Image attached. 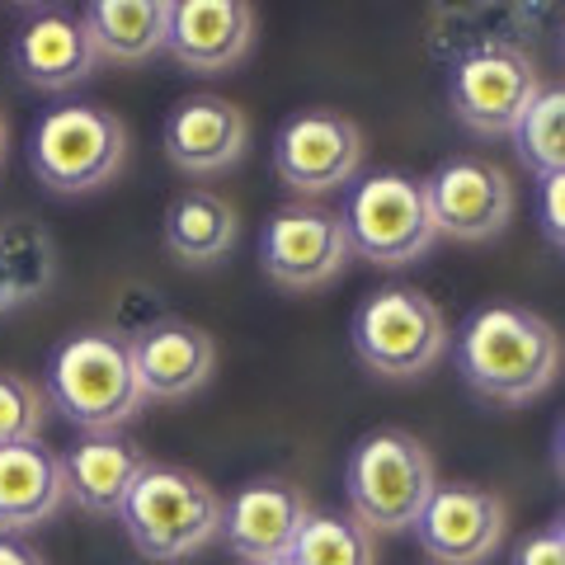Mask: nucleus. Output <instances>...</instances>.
<instances>
[{
  "mask_svg": "<svg viewBox=\"0 0 565 565\" xmlns=\"http://www.w3.org/2000/svg\"><path fill=\"white\" fill-rule=\"evenodd\" d=\"M363 166V128L349 114L302 109L292 114L274 137V170L278 180L316 199L330 189H349Z\"/></svg>",
  "mask_w": 565,
  "mask_h": 565,
  "instance_id": "10",
  "label": "nucleus"
},
{
  "mask_svg": "<svg viewBox=\"0 0 565 565\" xmlns=\"http://www.w3.org/2000/svg\"><path fill=\"white\" fill-rule=\"evenodd\" d=\"M236 232H241L236 207L212 189L174 193L166 207V222H161L166 250L184 264H217L236 245Z\"/></svg>",
  "mask_w": 565,
  "mask_h": 565,
  "instance_id": "21",
  "label": "nucleus"
},
{
  "mask_svg": "<svg viewBox=\"0 0 565 565\" xmlns=\"http://www.w3.org/2000/svg\"><path fill=\"white\" fill-rule=\"evenodd\" d=\"M561 193H565V170L542 174V222L552 245H561Z\"/></svg>",
  "mask_w": 565,
  "mask_h": 565,
  "instance_id": "27",
  "label": "nucleus"
},
{
  "mask_svg": "<svg viewBox=\"0 0 565 565\" xmlns=\"http://www.w3.org/2000/svg\"><path fill=\"white\" fill-rule=\"evenodd\" d=\"M542 71L519 43L509 39H481L452 62L448 99L462 128L481 137H504L542 90Z\"/></svg>",
  "mask_w": 565,
  "mask_h": 565,
  "instance_id": "8",
  "label": "nucleus"
},
{
  "mask_svg": "<svg viewBox=\"0 0 565 565\" xmlns=\"http://www.w3.org/2000/svg\"><path fill=\"white\" fill-rule=\"evenodd\" d=\"M434 457L405 429H373L359 438L344 462V494L349 514L367 533H401L419 519L424 500L434 494Z\"/></svg>",
  "mask_w": 565,
  "mask_h": 565,
  "instance_id": "4",
  "label": "nucleus"
},
{
  "mask_svg": "<svg viewBox=\"0 0 565 565\" xmlns=\"http://www.w3.org/2000/svg\"><path fill=\"white\" fill-rule=\"evenodd\" d=\"M509 565H565V533H561V519H552L537 533H527L514 546V561Z\"/></svg>",
  "mask_w": 565,
  "mask_h": 565,
  "instance_id": "26",
  "label": "nucleus"
},
{
  "mask_svg": "<svg viewBox=\"0 0 565 565\" xmlns=\"http://www.w3.org/2000/svg\"><path fill=\"white\" fill-rule=\"evenodd\" d=\"M147 448L128 438L122 429L109 434H81L62 452L66 471V500H76L85 514H118L122 500L141 471H147Z\"/></svg>",
  "mask_w": 565,
  "mask_h": 565,
  "instance_id": "18",
  "label": "nucleus"
},
{
  "mask_svg": "<svg viewBox=\"0 0 565 565\" xmlns=\"http://www.w3.org/2000/svg\"><path fill=\"white\" fill-rule=\"evenodd\" d=\"M504 523L509 509L500 494L452 481V486H434L411 527L419 533L424 556H434L438 565H481L500 552Z\"/></svg>",
  "mask_w": 565,
  "mask_h": 565,
  "instance_id": "12",
  "label": "nucleus"
},
{
  "mask_svg": "<svg viewBox=\"0 0 565 565\" xmlns=\"http://www.w3.org/2000/svg\"><path fill=\"white\" fill-rule=\"evenodd\" d=\"M340 222L349 250L363 255L367 264H382V269L415 264L438 241L424 180L405 170H373L363 180H353L344 193Z\"/></svg>",
  "mask_w": 565,
  "mask_h": 565,
  "instance_id": "5",
  "label": "nucleus"
},
{
  "mask_svg": "<svg viewBox=\"0 0 565 565\" xmlns=\"http://www.w3.org/2000/svg\"><path fill=\"white\" fill-rule=\"evenodd\" d=\"M292 565H377V537L353 514H316L292 542Z\"/></svg>",
  "mask_w": 565,
  "mask_h": 565,
  "instance_id": "23",
  "label": "nucleus"
},
{
  "mask_svg": "<svg viewBox=\"0 0 565 565\" xmlns=\"http://www.w3.org/2000/svg\"><path fill=\"white\" fill-rule=\"evenodd\" d=\"M0 565H47V556L33 546L29 537H14V533H0Z\"/></svg>",
  "mask_w": 565,
  "mask_h": 565,
  "instance_id": "28",
  "label": "nucleus"
},
{
  "mask_svg": "<svg viewBox=\"0 0 565 565\" xmlns=\"http://www.w3.org/2000/svg\"><path fill=\"white\" fill-rule=\"evenodd\" d=\"M457 367L471 392H481L494 405H523L542 396L561 373V334L546 316L490 302L467 316L457 334Z\"/></svg>",
  "mask_w": 565,
  "mask_h": 565,
  "instance_id": "1",
  "label": "nucleus"
},
{
  "mask_svg": "<svg viewBox=\"0 0 565 565\" xmlns=\"http://www.w3.org/2000/svg\"><path fill=\"white\" fill-rule=\"evenodd\" d=\"M448 349V321L438 302L419 288H377L353 311V353L377 377L411 382L429 373L438 353Z\"/></svg>",
  "mask_w": 565,
  "mask_h": 565,
  "instance_id": "7",
  "label": "nucleus"
},
{
  "mask_svg": "<svg viewBox=\"0 0 565 565\" xmlns=\"http://www.w3.org/2000/svg\"><path fill=\"white\" fill-rule=\"evenodd\" d=\"M128 349H132V367H137V382H141V396L147 401H184L199 392L212 377V367H217L212 334L203 326L174 321V316L128 334Z\"/></svg>",
  "mask_w": 565,
  "mask_h": 565,
  "instance_id": "14",
  "label": "nucleus"
},
{
  "mask_svg": "<svg viewBox=\"0 0 565 565\" xmlns=\"http://www.w3.org/2000/svg\"><path fill=\"white\" fill-rule=\"evenodd\" d=\"M47 405L66 415L81 434L122 429L147 396H141L132 349L122 330H81L57 344L47 363Z\"/></svg>",
  "mask_w": 565,
  "mask_h": 565,
  "instance_id": "2",
  "label": "nucleus"
},
{
  "mask_svg": "<svg viewBox=\"0 0 565 565\" xmlns=\"http://www.w3.org/2000/svg\"><path fill=\"white\" fill-rule=\"evenodd\" d=\"M514 147L523 156V166L533 174H556L565 170V90L556 81H546L533 95V104L514 122Z\"/></svg>",
  "mask_w": 565,
  "mask_h": 565,
  "instance_id": "24",
  "label": "nucleus"
},
{
  "mask_svg": "<svg viewBox=\"0 0 565 565\" xmlns=\"http://www.w3.org/2000/svg\"><path fill=\"white\" fill-rule=\"evenodd\" d=\"M43 424H47L43 386L20 373H0V448L43 438Z\"/></svg>",
  "mask_w": 565,
  "mask_h": 565,
  "instance_id": "25",
  "label": "nucleus"
},
{
  "mask_svg": "<svg viewBox=\"0 0 565 565\" xmlns=\"http://www.w3.org/2000/svg\"><path fill=\"white\" fill-rule=\"evenodd\" d=\"M66 504V471L62 452H52L43 438L0 448V533L24 537L43 527Z\"/></svg>",
  "mask_w": 565,
  "mask_h": 565,
  "instance_id": "19",
  "label": "nucleus"
},
{
  "mask_svg": "<svg viewBox=\"0 0 565 565\" xmlns=\"http://www.w3.org/2000/svg\"><path fill=\"white\" fill-rule=\"evenodd\" d=\"M250 565H292V556H274V561H250Z\"/></svg>",
  "mask_w": 565,
  "mask_h": 565,
  "instance_id": "30",
  "label": "nucleus"
},
{
  "mask_svg": "<svg viewBox=\"0 0 565 565\" xmlns=\"http://www.w3.org/2000/svg\"><path fill=\"white\" fill-rule=\"evenodd\" d=\"M255 43V10L245 0H174L166 14V47L189 71H226Z\"/></svg>",
  "mask_w": 565,
  "mask_h": 565,
  "instance_id": "16",
  "label": "nucleus"
},
{
  "mask_svg": "<svg viewBox=\"0 0 565 565\" xmlns=\"http://www.w3.org/2000/svg\"><path fill=\"white\" fill-rule=\"evenodd\" d=\"M52 264H57V250L39 222H0V297L6 307H24L47 292Z\"/></svg>",
  "mask_w": 565,
  "mask_h": 565,
  "instance_id": "22",
  "label": "nucleus"
},
{
  "mask_svg": "<svg viewBox=\"0 0 565 565\" xmlns=\"http://www.w3.org/2000/svg\"><path fill=\"white\" fill-rule=\"evenodd\" d=\"M311 519L307 494L292 481H250L232 494V504H222V533L232 556H241V565L250 561H274L288 556L302 523Z\"/></svg>",
  "mask_w": 565,
  "mask_h": 565,
  "instance_id": "13",
  "label": "nucleus"
},
{
  "mask_svg": "<svg viewBox=\"0 0 565 565\" xmlns=\"http://www.w3.org/2000/svg\"><path fill=\"white\" fill-rule=\"evenodd\" d=\"M434 232L452 241H490L514 217V180L490 156H448L424 180Z\"/></svg>",
  "mask_w": 565,
  "mask_h": 565,
  "instance_id": "11",
  "label": "nucleus"
},
{
  "mask_svg": "<svg viewBox=\"0 0 565 565\" xmlns=\"http://www.w3.org/2000/svg\"><path fill=\"white\" fill-rule=\"evenodd\" d=\"M14 71L39 90H71L95 71V43L76 10H33L10 43Z\"/></svg>",
  "mask_w": 565,
  "mask_h": 565,
  "instance_id": "17",
  "label": "nucleus"
},
{
  "mask_svg": "<svg viewBox=\"0 0 565 565\" xmlns=\"http://www.w3.org/2000/svg\"><path fill=\"white\" fill-rule=\"evenodd\" d=\"M166 156L184 174H222L241 161L245 141H250V122H245L241 104L222 95H184L166 114Z\"/></svg>",
  "mask_w": 565,
  "mask_h": 565,
  "instance_id": "15",
  "label": "nucleus"
},
{
  "mask_svg": "<svg viewBox=\"0 0 565 565\" xmlns=\"http://www.w3.org/2000/svg\"><path fill=\"white\" fill-rule=\"evenodd\" d=\"M6 147H10V122H6V114H0V161H6Z\"/></svg>",
  "mask_w": 565,
  "mask_h": 565,
  "instance_id": "29",
  "label": "nucleus"
},
{
  "mask_svg": "<svg viewBox=\"0 0 565 565\" xmlns=\"http://www.w3.org/2000/svg\"><path fill=\"white\" fill-rule=\"evenodd\" d=\"M166 14L170 0H95L81 10L95 57L137 66L166 47Z\"/></svg>",
  "mask_w": 565,
  "mask_h": 565,
  "instance_id": "20",
  "label": "nucleus"
},
{
  "mask_svg": "<svg viewBox=\"0 0 565 565\" xmlns=\"http://www.w3.org/2000/svg\"><path fill=\"white\" fill-rule=\"evenodd\" d=\"M0 311H10V307H6V297H0Z\"/></svg>",
  "mask_w": 565,
  "mask_h": 565,
  "instance_id": "31",
  "label": "nucleus"
},
{
  "mask_svg": "<svg viewBox=\"0 0 565 565\" xmlns=\"http://www.w3.org/2000/svg\"><path fill=\"white\" fill-rule=\"evenodd\" d=\"M128 161V128L99 104H57L39 118L29 141V166L52 193L104 189Z\"/></svg>",
  "mask_w": 565,
  "mask_h": 565,
  "instance_id": "6",
  "label": "nucleus"
},
{
  "mask_svg": "<svg viewBox=\"0 0 565 565\" xmlns=\"http://www.w3.org/2000/svg\"><path fill=\"white\" fill-rule=\"evenodd\" d=\"M349 236L334 207L282 203L259 232V264L278 288L307 292L321 288L349 264Z\"/></svg>",
  "mask_w": 565,
  "mask_h": 565,
  "instance_id": "9",
  "label": "nucleus"
},
{
  "mask_svg": "<svg viewBox=\"0 0 565 565\" xmlns=\"http://www.w3.org/2000/svg\"><path fill=\"white\" fill-rule=\"evenodd\" d=\"M222 494L189 467L147 462L118 509V523L141 556L170 565L203 552L222 533Z\"/></svg>",
  "mask_w": 565,
  "mask_h": 565,
  "instance_id": "3",
  "label": "nucleus"
}]
</instances>
